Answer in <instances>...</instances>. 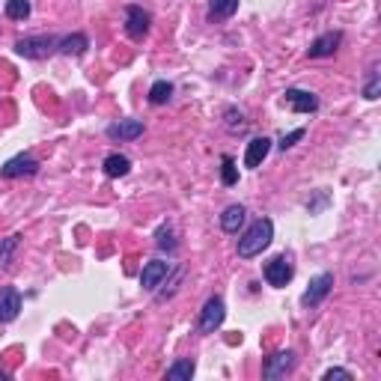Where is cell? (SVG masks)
Instances as JSON below:
<instances>
[{
    "mask_svg": "<svg viewBox=\"0 0 381 381\" xmlns=\"http://www.w3.org/2000/svg\"><path fill=\"white\" fill-rule=\"evenodd\" d=\"M271 239H274V223L268 218L253 221L248 232L239 239V256L241 260H253V256H260L268 244H271Z\"/></svg>",
    "mask_w": 381,
    "mask_h": 381,
    "instance_id": "1",
    "label": "cell"
},
{
    "mask_svg": "<svg viewBox=\"0 0 381 381\" xmlns=\"http://www.w3.org/2000/svg\"><path fill=\"white\" fill-rule=\"evenodd\" d=\"M223 319H227V304H223V298L211 295L206 304H203V310H200L197 331H200V334H215L221 324H223Z\"/></svg>",
    "mask_w": 381,
    "mask_h": 381,
    "instance_id": "2",
    "label": "cell"
},
{
    "mask_svg": "<svg viewBox=\"0 0 381 381\" xmlns=\"http://www.w3.org/2000/svg\"><path fill=\"white\" fill-rule=\"evenodd\" d=\"M265 280H268V286H274V289H283L289 280L295 277V262H292V256H286V253H280L274 256L271 262H265Z\"/></svg>",
    "mask_w": 381,
    "mask_h": 381,
    "instance_id": "3",
    "label": "cell"
},
{
    "mask_svg": "<svg viewBox=\"0 0 381 381\" xmlns=\"http://www.w3.org/2000/svg\"><path fill=\"white\" fill-rule=\"evenodd\" d=\"M57 42L60 39H54V36H27V39L15 42V51L27 60H42V57H48V54L57 51Z\"/></svg>",
    "mask_w": 381,
    "mask_h": 381,
    "instance_id": "4",
    "label": "cell"
},
{
    "mask_svg": "<svg viewBox=\"0 0 381 381\" xmlns=\"http://www.w3.org/2000/svg\"><path fill=\"white\" fill-rule=\"evenodd\" d=\"M331 289H334V274L331 271H322L310 280V286H307V292L301 295V307H319L324 298L331 295Z\"/></svg>",
    "mask_w": 381,
    "mask_h": 381,
    "instance_id": "5",
    "label": "cell"
},
{
    "mask_svg": "<svg viewBox=\"0 0 381 381\" xmlns=\"http://www.w3.org/2000/svg\"><path fill=\"white\" fill-rule=\"evenodd\" d=\"M149 24H152V15L147 13L143 6H128L126 9V36L134 39V42H140L143 36L149 33Z\"/></svg>",
    "mask_w": 381,
    "mask_h": 381,
    "instance_id": "6",
    "label": "cell"
},
{
    "mask_svg": "<svg viewBox=\"0 0 381 381\" xmlns=\"http://www.w3.org/2000/svg\"><path fill=\"white\" fill-rule=\"evenodd\" d=\"M295 364H298V357H295V352H292V349L277 352V354H271V357H268V361H265V366H262V378H268V381L283 378L286 373H292Z\"/></svg>",
    "mask_w": 381,
    "mask_h": 381,
    "instance_id": "7",
    "label": "cell"
},
{
    "mask_svg": "<svg viewBox=\"0 0 381 381\" xmlns=\"http://www.w3.org/2000/svg\"><path fill=\"white\" fill-rule=\"evenodd\" d=\"M39 173V161L33 158V155H27V152H18V155H13L3 167H0V176L3 179H18V176H36Z\"/></svg>",
    "mask_w": 381,
    "mask_h": 381,
    "instance_id": "8",
    "label": "cell"
},
{
    "mask_svg": "<svg viewBox=\"0 0 381 381\" xmlns=\"http://www.w3.org/2000/svg\"><path fill=\"white\" fill-rule=\"evenodd\" d=\"M173 268H170V262H164V260H152V262H147L143 265V271H140V286L147 289V292H155L164 280H167V274H170Z\"/></svg>",
    "mask_w": 381,
    "mask_h": 381,
    "instance_id": "9",
    "label": "cell"
},
{
    "mask_svg": "<svg viewBox=\"0 0 381 381\" xmlns=\"http://www.w3.org/2000/svg\"><path fill=\"white\" fill-rule=\"evenodd\" d=\"M283 102L295 110V114H316L319 110V98L313 96V93H307V89H286L283 93Z\"/></svg>",
    "mask_w": 381,
    "mask_h": 381,
    "instance_id": "10",
    "label": "cell"
},
{
    "mask_svg": "<svg viewBox=\"0 0 381 381\" xmlns=\"http://www.w3.org/2000/svg\"><path fill=\"white\" fill-rule=\"evenodd\" d=\"M340 45H343V33L340 30H331V33H322L319 39H313L307 54H310V57H331Z\"/></svg>",
    "mask_w": 381,
    "mask_h": 381,
    "instance_id": "11",
    "label": "cell"
},
{
    "mask_svg": "<svg viewBox=\"0 0 381 381\" xmlns=\"http://www.w3.org/2000/svg\"><path fill=\"white\" fill-rule=\"evenodd\" d=\"M268 152H271V137H253L251 143H248V152H244V167L248 170H256L265 158H268Z\"/></svg>",
    "mask_w": 381,
    "mask_h": 381,
    "instance_id": "12",
    "label": "cell"
},
{
    "mask_svg": "<svg viewBox=\"0 0 381 381\" xmlns=\"http://www.w3.org/2000/svg\"><path fill=\"white\" fill-rule=\"evenodd\" d=\"M143 134V122L140 119H119L114 126H107V137L110 140H137Z\"/></svg>",
    "mask_w": 381,
    "mask_h": 381,
    "instance_id": "13",
    "label": "cell"
},
{
    "mask_svg": "<svg viewBox=\"0 0 381 381\" xmlns=\"http://www.w3.org/2000/svg\"><path fill=\"white\" fill-rule=\"evenodd\" d=\"M18 313H21V292L9 286L0 292V322H15Z\"/></svg>",
    "mask_w": 381,
    "mask_h": 381,
    "instance_id": "14",
    "label": "cell"
},
{
    "mask_svg": "<svg viewBox=\"0 0 381 381\" xmlns=\"http://www.w3.org/2000/svg\"><path fill=\"white\" fill-rule=\"evenodd\" d=\"M244 215H248V209H244L241 203L227 206V209H223V215H221V230L230 232V235H235V232L244 227Z\"/></svg>",
    "mask_w": 381,
    "mask_h": 381,
    "instance_id": "15",
    "label": "cell"
},
{
    "mask_svg": "<svg viewBox=\"0 0 381 381\" xmlns=\"http://www.w3.org/2000/svg\"><path fill=\"white\" fill-rule=\"evenodd\" d=\"M89 48V39L84 33H72V36H66L57 42V51L66 54V57H81V54Z\"/></svg>",
    "mask_w": 381,
    "mask_h": 381,
    "instance_id": "16",
    "label": "cell"
},
{
    "mask_svg": "<svg viewBox=\"0 0 381 381\" xmlns=\"http://www.w3.org/2000/svg\"><path fill=\"white\" fill-rule=\"evenodd\" d=\"M102 167H105V176H110V179H122V176L131 173V158H128V155L114 152V155H107Z\"/></svg>",
    "mask_w": 381,
    "mask_h": 381,
    "instance_id": "17",
    "label": "cell"
},
{
    "mask_svg": "<svg viewBox=\"0 0 381 381\" xmlns=\"http://www.w3.org/2000/svg\"><path fill=\"white\" fill-rule=\"evenodd\" d=\"M235 9H239V0H209V21L232 18Z\"/></svg>",
    "mask_w": 381,
    "mask_h": 381,
    "instance_id": "18",
    "label": "cell"
},
{
    "mask_svg": "<svg viewBox=\"0 0 381 381\" xmlns=\"http://www.w3.org/2000/svg\"><path fill=\"white\" fill-rule=\"evenodd\" d=\"M194 361H190V357H182V361H176L170 369H167V378L170 381H190L194 378Z\"/></svg>",
    "mask_w": 381,
    "mask_h": 381,
    "instance_id": "19",
    "label": "cell"
},
{
    "mask_svg": "<svg viewBox=\"0 0 381 381\" xmlns=\"http://www.w3.org/2000/svg\"><path fill=\"white\" fill-rule=\"evenodd\" d=\"M173 96V84L170 81H155L152 89H149V102L152 105H167Z\"/></svg>",
    "mask_w": 381,
    "mask_h": 381,
    "instance_id": "20",
    "label": "cell"
},
{
    "mask_svg": "<svg viewBox=\"0 0 381 381\" xmlns=\"http://www.w3.org/2000/svg\"><path fill=\"white\" fill-rule=\"evenodd\" d=\"M18 244H21L18 235H9V239H3V244H0V268L13 265V253L18 251Z\"/></svg>",
    "mask_w": 381,
    "mask_h": 381,
    "instance_id": "21",
    "label": "cell"
},
{
    "mask_svg": "<svg viewBox=\"0 0 381 381\" xmlns=\"http://www.w3.org/2000/svg\"><path fill=\"white\" fill-rule=\"evenodd\" d=\"M6 15L13 21L30 18V0H6Z\"/></svg>",
    "mask_w": 381,
    "mask_h": 381,
    "instance_id": "22",
    "label": "cell"
},
{
    "mask_svg": "<svg viewBox=\"0 0 381 381\" xmlns=\"http://www.w3.org/2000/svg\"><path fill=\"white\" fill-rule=\"evenodd\" d=\"M155 244H158L161 251H176V239H173V227H170V223H164V227L155 232Z\"/></svg>",
    "mask_w": 381,
    "mask_h": 381,
    "instance_id": "23",
    "label": "cell"
},
{
    "mask_svg": "<svg viewBox=\"0 0 381 381\" xmlns=\"http://www.w3.org/2000/svg\"><path fill=\"white\" fill-rule=\"evenodd\" d=\"M221 182H223V185H235V182H239V167H235V161L230 158V155H223V170H221Z\"/></svg>",
    "mask_w": 381,
    "mask_h": 381,
    "instance_id": "24",
    "label": "cell"
},
{
    "mask_svg": "<svg viewBox=\"0 0 381 381\" xmlns=\"http://www.w3.org/2000/svg\"><path fill=\"white\" fill-rule=\"evenodd\" d=\"M378 93H381V75H378V69H373V72H369L366 87H364V98H369V102H375Z\"/></svg>",
    "mask_w": 381,
    "mask_h": 381,
    "instance_id": "25",
    "label": "cell"
},
{
    "mask_svg": "<svg viewBox=\"0 0 381 381\" xmlns=\"http://www.w3.org/2000/svg\"><path fill=\"white\" fill-rule=\"evenodd\" d=\"M244 126H248V122H244L241 110L230 107V110H227V128H230V131H244Z\"/></svg>",
    "mask_w": 381,
    "mask_h": 381,
    "instance_id": "26",
    "label": "cell"
},
{
    "mask_svg": "<svg viewBox=\"0 0 381 381\" xmlns=\"http://www.w3.org/2000/svg\"><path fill=\"white\" fill-rule=\"evenodd\" d=\"M304 134H307V128H295V131H289V134H283V137H280V143H277V147L283 149V152H286V149H292L295 143H298L301 137H304Z\"/></svg>",
    "mask_w": 381,
    "mask_h": 381,
    "instance_id": "27",
    "label": "cell"
},
{
    "mask_svg": "<svg viewBox=\"0 0 381 381\" xmlns=\"http://www.w3.org/2000/svg\"><path fill=\"white\" fill-rule=\"evenodd\" d=\"M322 378H324V381H334V378H345V381H352L354 375L349 373V369H343V366H331V369H328V373H324Z\"/></svg>",
    "mask_w": 381,
    "mask_h": 381,
    "instance_id": "28",
    "label": "cell"
},
{
    "mask_svg": "<svg viewBox=\"0 0 381 381\" xmlns=\"http://www.w3.org/2000/svg\"><path fill=\"white\" fill-rule=\"evenodd\" d=\"M9 378V373H6V369H0V381H6Z\"/></svg>",
    "mask_w": 381,
    "mask_h": 381,
    "instance_id": "29",
    "label": "cell"
}]
</instances>
